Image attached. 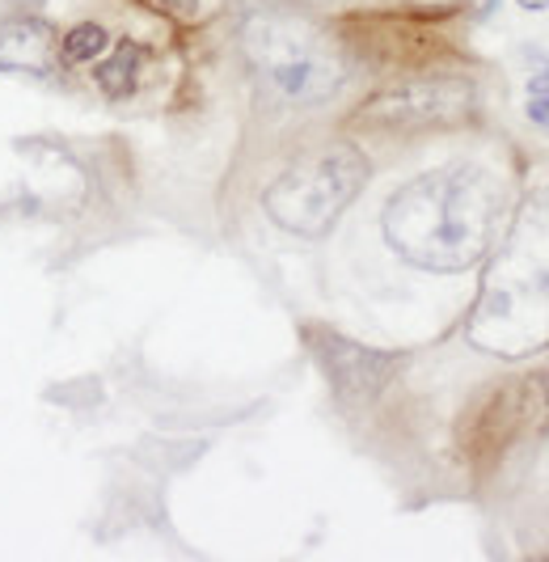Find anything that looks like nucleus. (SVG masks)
<instances>
[{"label":"nucleus","instance_id":"nucleus-1","mask_svg":"<svg viewBox=\"0 0 549 562\" xmlns=\"http://www.w3.org/2000/svg\"><path fill=\"white\" fill-rule=\"evenodd\" d=\"M503 187L482 166H439L397 187L381 212L384 241L423 271H466L491 250Z\"/></svg>","mask_w":549,"mask_h":562},{"label":"nucleus","instance_id":"nucleus-2","mask_svg":"<svg viewBox=\"0 0 549 562\" xmlns=\"http://www.w3.org/2000/svg\"><path fill=\"white\" fill-rule=\"evenodd\" d=\"M466 335L478 351L524 360L549 347V191L520 207L503 250L482 276Z\"/></svg>","mask_w":549,"mask_h":562},{"label":"nucleus","instance_id":"nucleus-3","mask_svg":"<svg viewBox=\"0 0 549 562\" xmlns=\"http://www.w3.org/2000/svg\"><path fill=\"white\" fill-rule=\"evenodd\" d=\"M242 52L258 89L279 106H317L347 81L338 38L292 9H254L242 22Z\"/></svg>","mask_w":549,"mask_h":562},{"label":"nucleus","instance_id":"nucleus-4","mask_svg":"<svg viewBox=\"0 0 549 562\" xmlns=\"http://www.w3.org/2000/svg\"><path fill=\"white\" fill-rule=\"evenodd\" d=\"M368 182V161L356 144H326L317 153L288 166L267 187V216L296 237H326L338 216L351 207V199Z\"/></svg>","mask_w":549,"mask_h":562},{"label":"nucleus","instance_id":"nucleus-5","mask_svg":"<svg viewBox=\"0 0 549 562\" xmlns=\"http://www.w3.org/2000/svg\"><path fill=\"white\" fill-rule=\"evenodd\" d=\"M469 114H473V85L466 77H418V81L393 85L377 98H368L351 119V127L427 132V127L466 123Z\"/></svg>","mask_w":549,"mask_h":562},{"label":"nucleus","instance_id":"nucleus-6","mask_svg":"<svg viewBox=\"0 0 549 562\" xmlns=\"http://www.w3.org/2000/svg\"><path fill=\"white\" fill-rule=\"evenodd\" d=\"M304 338H309L313 360L326 372L329 390L338 394V402H347V406L377 402L389 390V381L397 376V368L406 364V356L363 347V342L338 335L329 326H304Z\"/></svg>","mask_w":549,"mask_h":562},{"label":"nucleus","instance_id":"nucleus-7","mask_svg":"<svg viewBox=\"0 0 549 562\" xmlns=\"http://www.w3.org/2000/svg\"><path fill=\"white\" fill-rule=\"evenodd\" d=\"M541 394V385H507V390H498L491 394L478 411H473V419L466 423V452L469 457H494L498 449H507L516 436H520V427L528 423V411H537L533 406V397Z\"/></svg>","mask_w":549,"mask_h":562},{"label":"nucleus","instance_id":"nucleus-8","mask_svg":"<svg viewBox=\"0 0 549 562\" xmlns=\"http://www.w3.org/2000/svg\"><path fill=\"white\" fill-rule=\"evenodd\" d=\"M55 30L38 18H18L0 30V72H52Z\"/></svg>","mask_w":549,"mask_h":562},{"label":"nucleus","instance_id":"nucleus-9","mask_svg":"<svg viewBox=\"0 0 549 562\" xmlns=\"http://www.w3.org/2000/svg\"><path fill=\"white\" fill-rule=\"evenodd\" d=\"M136 72H139V47L136 43H119V52L98 64V85L107 89L110 98H127L136 89Z\"/></svg>","mask_w":549,"mask_h":562},{"label":"nucleus","instance_id":"nucleus-10","mask_svg":"<svg viewBox=\"0 0 549 562\" xmlns=\"http://www.w3.org/2000/svg\"><path fill=\"white\" fill-rule=\"evenodd\" d=\"M107 30L102 26H77L68 38H64V59L68 64H81V59H98L107 52Z\"/></svg>","mask_w":549,"mask_h":562},{"label":"nucleus","instance_id":"nucleus-11","mask_svg":"<svg viewBox=\"0 0 549 562\" xmlns=\"http://www.w3.org/2000/svg\"><path fill=\"white\" fill-rule=\"evenodd\" d=\"M524 114L537 123V127H549V68H537L528 77V102H524Z\"/></svg>","mask_w":549,"mask_h":562},{"label":"nucleus","instance_id":"nucleus-12","mask_svg":"<svg viewBox=\"0 0 549 562\" xmlns=\"http://www.w3.org/2000/svg\"><path fill=\"white\" fill-rule=\"evenodd\" d=\"M157 4H161V9H173V13H194L199 0H157Z\"/></svg>","mask_w":549,"mask_h":562},{"label":"nucleus","instance_id":"nucleus-13","mask_svg":"<svg viewBox=\"0 0 549 562\" xmlns=\"http://www.w3.org/2000/svg\"><path fill=\"white\" fill-rule=\"evenodd\" d=\"M520 9H528V13H537V9H549V0H520Z\"/></svg>","mask_w":549,"mask_h":562},{"label":"nucleus","instance_id":"nucleus-14","mask_svg":"<svg viewBox=\"0 0 549 562\" xmlns=\"http://www.w3.org/2000/svg\"><path fill=\"white\" fill-rule=\"evenodd\" d=\"M18 4H43V0H18Z\"/></svg>","mask_w":549,"mask_h":562}]
</instances>
